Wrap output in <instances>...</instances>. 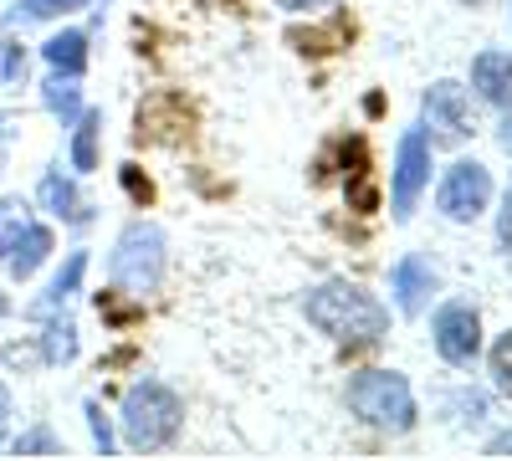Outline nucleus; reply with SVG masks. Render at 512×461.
Listing matches in <instances>:
<instances>
[{
	"mask_svg": "<svg viewBox=\"0 0 512 461\" xmlns=\"http://www.w3.org/2000/svg\"><path fill=\"white\" fill-rule=\"evenodd\" d=\"M303 313L308 323H318L333 344H349V349H364V344H379L390 333V313H384L364 287L354 282H323L303 298Z\"/></svg>",
	"mask_w": 512,
	"mask_h": 461,
	"instance_id": "nucleus-1",
	"label": "nucleus"
},
{
	"mask_svg": "<svg viewBox=\"0 0 512 461\" xmlns=\"http://www.w3.org/2000/svg\"><path fill=\"white\" fill-rule=\"evenodd\" d=\"M118 421H123V441L134 451H164L169 441L180 436V426H185V405H180V395L169 385L139 380L134 390H128Z\"/></svg>",
	"mask_w": 512,
	"mask_h": 461,
	"instance_id": "nucleus-2",
	"label": "nucleus"
},
{
	"mask_svg": "<svg viewBox=\"0 0 512 461\" xmlns=\"http://www.w3.org/2000/svg\"><path fill=\"white\" fill-rule=\"evenodd\" d=\"M108 272H113L118 292H128V298H149V292L164 282V231L154 221L123 226V236L113 241Z\"/></svg>",
	"mask_w": 512,
	"mask_h": 461,
	"instance_id": "nucleus-3",
	"label": "nucleus"
},
{
	"mask_svg": "<svg viewBox=\"0 0 512 461\" xmlns=\"http://www.w3.org/2000/svg\"><path fill=\"white\" fill-rule=\"evenodd\" d=\"M349 405H354V415H364L374 431L405 436L415 426V395L405 385V374H395V369H364V374H354V380H349Z\"/></svg>",
	"mask_w": 512,
	"mask_h": 461,
	"instance_id": "nucleus-4",
	"label": "nucleus"
},
{
	"mask_svg": "<svg viewBox=\"0 0 512 461\" xmlns=\"http://www.w3.org/2000/svg\"><path fill=\"white\" fill-rule=\"evenodd\" d=\"M487 200H492V175L477 159H456L441 180V190H436V205L451 221H477L487 211Z\"/></svg>",
	"mask_w": 512,
	"mask_h": 461,
	"instance_id": "nucleus-5",
	"label": "nucleus"
},
{
	"mask_svg": "<svg viewBox=\"0 0 512 461\" xmlns=\"http://www.w3.org/2000/svg\"><path fill=\"white\" fill-rule=\"evenodd\" d=\"M431 185V139H425L420 129H410L395 149V221H410L415 216V200L420 190Z\"/></svg>",
	"mask_w": 512,
	"mask_h": 461,
	"instance_id": "nucleus-6",
	"label": "nucleus"
},
{
	"mask_svg": "<svg viewBox=\"0 0 512 461\" xmlns=\"http://www.w3.org/2000/svg\"><path fill=\"white\" fill-rule=\"evenodd\" d=\"M431 333H436V354L446 364H456V369H466V364L482 354V318H477L472 303H446L436 313V328Z\"/></svg>",
	"mask_w": 512,
	"mask_h": 461,
	"instance_id": "nucleus-7",
	"label": "nucleus"
},
{
	"mask_svg": "<svg viewBox=\"0 0 512 461\" xmlns=\"http://www.w3.org/2000/svg\"><path fill=\"white\" fill-rule=\"evenodd\" d=\"M425 134H431V144H461L472 134V108H466L461 82H436L425 93Z\"/></svg>",
	"mask_w": 512,
	"mask_h": 461,
	"instance_id": "nucleus-8",
	"label": "nucleus"
},
{
	"mask_svg": "<svg viewBox=\"0 0 512 461\" xmlns=\"http://www.w3.org/2000/svg\"><path fill=\"white\" fill-rule=\"evenodd\" d=\"M431 292H436L431 262L425 257H400V267H395V303H400V313L415 318L425 303H431Z\"/></svg>",
	"mask_w": 512,
	"mask_h": 461,
	"instance_id": "nucleus-9",
	"label": "nucleus"
},
{
	"mask_svg": "<svg viewBox=\"0 0 512 461\" xmlns=\"http://www.w3.org/2000/svg\"><path fill=\"white\" fill-rule=\"evenodd\" d=\"M472 88L497 103V108H512V52H482L472 62Z\"/></svg>",
	"mask_w": 512,
	"mask_h": 461,
	"instance_id": "nucleus-10",
	"label": "nucleus"
},
{
	"mask_svg": "<svg viewBox=\"0 0 512 461\" xmlns=\"http://www.w3.org/2000/svg\"><path fill=\"white\" fill-rule=\"evenodd\" d=\"M47 257H52V231L31 221V226L21 231L16 251H11V257H6V267H11V277H16V282H26V277H36V267L47 262Z\"/></svg>",
	"mask_w": 512,
	"mask_h": 461,
	"instance_id": "nucleus-11",
	"label": "nucleus"
},
{
	"mask_svg": "<svg viewBox=\"0 0 512 461\" xmlns=\"http://www.w3.org/2000/svg\"><path fill=\"white\" fill-rule=\"evenodd\" d=\"M41 57L52 62V72L82 77V67H88V36H82V31H62V36H52L47 47H41Z\"/></svg>",
	"mask_w": 512,
	"mask_h": 461,
	"instance_id": "nucleus-12",
	"label": "nucleus"
},
{
	"mask_svg": "<svg viewBox=\"0 0 512 461\" xmlns=\"http://www.w3.org/2000/svg\"><path fill=\"white\" fill-rule=\"evenodd\" d=\"M36 195H41V205H47L57 221H82V216H88V211H82V200H77V185H72L62 170H52L47 180H41Z\"/></svg>",
	"mask_w": 512,
	"mask_h": 461,
	"instance_id": "nucleus-13",
	"label": "nucleus"
},
{
	"mask_svg": "<svg viewBox=\"0 0 512 461\" xmlns=\"http://www.w3.org/2000/svg\"><path fill=\"white\" fill-rule=\"evenodd\" d=\"M98 134H103V113L88 108L77 113V129H72V170H98Z\"/></svg>",
	"mask_w": 512,
	"mask_h": 461,
	"instance_id": "nucleus-14",
	"label": "nucleus"
},
{
	"mask_svg": "<svg viewBox=\"0 0 512 461\" xmlns=\"http://www.w3.org/2000/svg\"><path fill=\"white\" fill-rule=\"evenodd\" d=\"M41 103H47L62 123H77V113H82V88H77V77L52 72V77H47V88H41Z\"/></svg>",
	"mask_w": 512,
	"mask_h": 461,
	"instance_id": "nucleus-15",
	"label": "nucleus"
},
{
	"mask_svg": "<svg viewBox=\"0 0 512 461\" xmlns=\"http://www.w3.org/2000/svg\"><path fill=\"white\" fill-rule=\"evenodd\" d=\"M82 272H88V251H72V257H67V267H62V272H57V282H52V292H47V298H41L31 313H52V308H62V303L72 298V292H77Z\"/></svg>",
	"mask_w": 512,
	"mask_h": 461,
	"instance_id": "nucleus-16",
	"label": "nucleus"
},
{
	"mask_svg": "<svg viewBox=\"0 0 512 461\" xmlns=\"http://www.w3.org/2000/svg\"><path fill=\"white\" fill-rule=\"evenodd\" d=\"M41 359H47V364H72V359H77V328H72V318H52V323H47Z\"/></svg>",
	"mask_w": 512,
	"mask_h": 461,
	"instance_id": "nucleus-17",
	"label": "nucleus"
},
{
	"mask_svg": "<svg viewBox=\"0 0 512 461\" xmlns=\"http://www.w3.org/2000/svg\"><path fill=\"white\" fill-rule=\"evenodd\" d=\"M31 226V211L21 200H0V262L16 251V241H21V231Z\"/></svg>",
	"mask_w": 512,
	"mask_h": 461,
	"instance_id": "nucleus-18",
	"label": "nucleus"
},
{
	"mask_svg": "<svg viewBox=\"0 0 512 461\" xmlns=\"http://www.w3.org/2000/svg\"><path fill=\"white\" fill-rule=\"evenodd\" d=\"M492 385L512 400V328H507L502 339L492 344Z\"/></svg>",
	"mask_w": 512,
	"mask_h": 461,
	"instance_id": "nucleus-19",
	"label": "nucleus"
},
{
	"mask_svg": "<svg viewBox=\"0 0 512 461\" xmlns=\"http://www.w3.org/2000/svg\"><path fill=\"white\" fill-rule=\"evenodd\" d=\"M16 456H62V441H57L47 426H36V431H26V436L16 441Z\"/></svg>",
	"mask_w": 512,
	"mask_h": 461,
	"instance_id": "nucleus-20",
	"label": "nucleus"
},
{
	"mask_svg": "<svg viewBox=\"0 0 512 461\" xmlns=\"http://www.w3.org/2000/svg\"><path fill=\"white\" fill-rule=\"evenodd\" d=\"M88 0H26L31 16H67V11H82Z\"/></svg>",
	"mask_w": 512,
	"mask_h": 461,
	"instance_id": "nucleus-21",
	"label": "nucleus"
},
{
	"mask_svg": "<svg viewBox=\"0 0 512 461\" xmlns=\"http://www.w3.org/2000/svg\"><path fill=\"white\" fill-rule=\"evenodd\" d=\"M88 426H93V441H98V451L103 456H113V431H108V421H103V410L88 400Z\"/></svg>",
	"mask_w": 512,
	"mask_h": 461,
	"instance_id": "nucleus-22",
	"label": "nucleus"
},
{
	"mask_svg": "<svg viewBox=\"0 0 512 461\" xmlns=\"http://www.w3.org/2000/svg\"><path fill=\"white\" fill-rule=\"evenodd\" d=\"M497 241H502V257L512 262V190L502 200V216H497Z\"/></svg>",
	"mask_w": 512,
	"mask_h": 461,
	"instance_id": "nucleus-23",
	"label": "nucleus"
},
{
	"mask_svg": "<svg viewBox=\"0 0 512 461\" xmlns=\"http://www.w3.org/2000/svg\"><path fill=\"white\" fill-rule=\"evenodd\" d=\"M6 52V82H21L26 77V52L21 47H0Z\"/></svg>",
	"mask_w": 512,
	"mask_h": 461,
	"instance_id": "nucleus-24",
	"label": "nucleus"
},
{
	"mask_svg": "<svg viewBox=\"0 0 512 461\" xmlns=\"http://www.w3.org/2000/svg\"><path fill=\"white\" fill-rule=\"evenodd\" d=\"M6 431H11V390L0 385V446H6Z\"/></svg>",
	"mask_w": 512,
	"mask_h": 461,
	"instance_id": "nucleus-25",
	"label": "nucleus"
},
{
	"mask_svg": "<svg viewBox=\"0 0 512 461\" xmlns=\"http://www.w3.org/2000/svg\"><path fill=\"white\" fill-rule=\"evenodd\" d=\"M487 456H512V431H502V436L487 446Z\"/></svg>",
	"mask_w": 512,
	"mask_h": 461,
	"instance_id": "nucleus-26",
	"label": "nucleus"
},
{
	"mask_svg": "<svg viewBox=\"0 0 512 461\" xmlns=\"http://www.w3.org/2000/svg\"><path fill=\"white\" fill-rule=\"evenodd\" d=\"M123 180H128V190H134V195H139V200H149V180H139V175H134V170H128V175H123Z\"/></svg>",
	"mask_w": 512,
	"mask_h": 461,
	"instance_id": "nucleus-27",
	"label": "nucleus"
},
{
	"mask_svg": "<svg viewBox=\"0 0 512 461\" xmlns=\"http://www.w3.org/2000/svg\"><path fill=\"white\" fill-rule=\"evenodd\" d=\"M277 6H287V11H313V6H328V0H277Z\"/></svg>",
	"mask_w": 512,
	"mask_h": 461,
	"instance_id": "nucleus-28",
	"label": "nucleus"
},
{
	"mask_svg": "<svg viewBox=\"0 0 512 461\" xmlns=\"http://www.w3.org/2000/svg\"><path fill=\"white\" fill-rule=\"evenodd\" d=\"M502 149L512 154V123H507V129H502Z\"/></svg>",
	"mask_w": 512,
	"mask_h": 461,
	"instance_id": "nucleus-29",
	"label": "nucleus"
},
{
	"mask_svg": "<svg viewBox=\"0 0 512 461\" xmlns=\"http://www.w3.org/2000/svg\"><path fill=\"white\" fill-rule=\"evenodd\" d=\"M461 6H482V0H461Z\"/></svg>",
	"mask_w": 512,
	"mask_h": 461,
	"instance_id": "nucleus-30",
	"label": "nucleus"
},
{
	"mask_svg": "<svg viewBox=\"0 0 512 461\" xmlns=\"http://www.w3.org/2000/svg\"><path fill=\"white\" fill-rule=\"evenodd\" d=\"M0 313H6V298H0Z\"/></svg>",
	"mask_w": 512,
	"mask_h": 461,
	"instance_id": "nucleus-31",
	"label": "nucleus"
}]
</instances>
